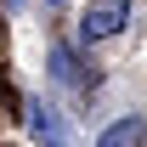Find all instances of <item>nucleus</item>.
Instances as JSON below:
<instances>
[{"label":"nucleus","mask_w":147,"mask_h":147,"mask_svg":"<svg viewBox=\"0 0 147 147\" xmlns=\"http://www.w3.org/2000/svg\"><path fill=\"white\" fill-rule=\"evenodd\" d=\"M96 147H147V119H142V113H125V119H113V125L96 136Z\"/></svg>","instance_id":"2"},{"label":"nucleus","mask_w":147,"mask_h":147,"mask_svg":"<svg viewBox=\"0 0 147 147\" xmlns=\"http://www.w3.org/2000/svg\"><path fill=\"white\" fill-rule=\"evenodd\" d=\"M125 23H130V0H96L91 11L79 17V40H113V34H125Z\"/></svg>","instance_id":"1"}]
</instances>
